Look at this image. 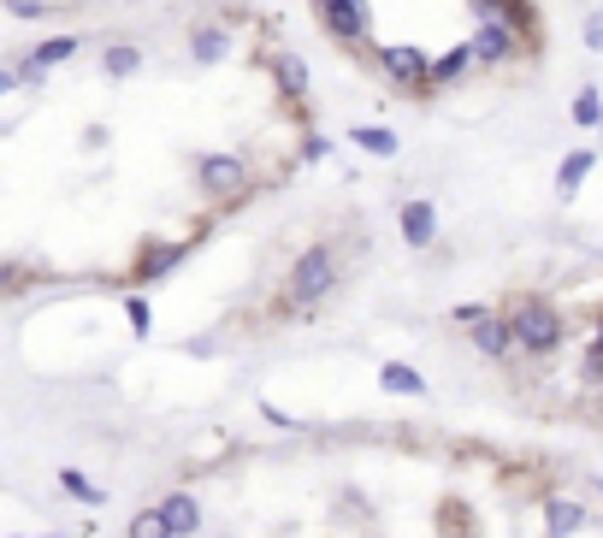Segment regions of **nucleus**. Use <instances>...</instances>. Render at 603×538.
<instances>
[{"label": "nucleus", "mask_w": 603, "mask_h": 538, "mask_svg": "<svg viewBox=\"0 0 603 538\" xmlns=\"http://www.w3.org/2000/svg\"><path fill=\"white\" fill-rule=\"evenodd\" d=\"M396 225H403L408 249H432V243H438V208H432V201H403Z\"/></svg>", "instance_id": "10"}, {"label": "nucleus", "mask_w": 603, "mask_h": 538, "mask_svg": "<svg viewBox=\"0 0 603 538\" xmlns=\"http://www.w3.org/2000/svg\"><path fill=\"white\" fill-rule=\"evenodd\" d=\"M272 83H278V95H285V101H302L308 95V60H302V54H272Z\"/></svg>", "instance_id": "13"}, {"label": "nucleus", "mask_w": 603, "mask_h": 538, "mask_svg": "<svg viewBox=\"0 0 603 538\" xmlns=\"http://www.w3.org/2000/svg\"><path fill=\"white\" fill-rule=\"evenodd\" d=\"M598 338H603V319H598Z\"/></svg>", "instance_id": "31"}, {"label": "nucleus", "mask_w": 603, "mask_h": 538, "mask_svg": "<svg viewBox=\"0 0 603 538\" xmlns=\"http://www.w3.org/2000/svg\"><path fill=\"white\" fill-rule=\"evenodd\" d=\"M467 66H479L474 60V42H455L450 54H438V60H432V83H438V90H450V83L467 78Z\"/></svg>", "instance_id": "16"}, {"label": "nucleus", "mask_w": 603, "mask_h": 538, "mask_svg": "<svg viewBox=\"0 0 603 538\" xmlns=\"http://www.w3.org/2000/svg\"><path fill=\"white\" fill-rule=\"evenodd\" d=\"M260 414H267V420H272V426H285V432H297V426H302V420H297V414H285V409H272V402H260Z\"/></svg>", "instance_id": "29"}, {"label": "nucleus", "mask_w": 603, "mask_h": 538, "mask_svg": "<svg viewBox=\"0 0 603 538\" xmlns=\"http://www.w3.org/2000/svg\"><path fill=\"white\" fill-rule=\"evenodd\" d=\"M585 48L603 54V12H592V19H585Z\"/></svg>", "instance_id": "28"}, {"label": "nucleus", "mask_w": 603, "mask_h": 538, "mask_svg": "<svg viewBox=\"0 0 603 538\" xmlns=\"http://www.w3.org/2000/svg\"><path fill=\"white\" fill-rule=\"evenodd\" d=\"M598 142H603V125H598Z\"/></svg>", "instance_id": "32"}, {"label": "nucleus", "mask_w": 603, "mask_h": 538, "mask_svg": "<svg viewBox=\"0 0 603 538\" xmlns=\"http://www.w3.org/2000/svg\"><path fill=\"white\" fill-rule=\"evenodd\" d=\"M60 491H66V498H78V503H90V508H101V503H107V491H101V486H90V479H83L78 468H60Z\"/></svg>", "instance_id": "22"}, {"label": "nucleus", "mask_w": 603, "mask_h": 538, "mask_svg": "<svg viewBox=\"0 0 603 538\" xmlns=\"http://www.w3.org/2000/svg\"><path fill=\"white\" fill-rule=\"evenodd\" d=\"M231 48H237V42H231L225 24H196V31H189V66H225Z\"/></svg>", "instance_id": "9"}, {"label": "nucleus", "mask_w": 603, "mask_h": 538, "mask_svg": "<svg viewBox=\"0 0 603 538\" xmlns=\"http://www.w3.org/2000/svg\"><path fill=\"white\" fill-rule=\"evenodd\" d=\"M184 260H189V243H142V255H137V284L172 279Z\"/></svg>", "instance_id": "8"}, {"label": "nucleus", "mask_w": 603, "mask_h": 538, "mask_svg": "<svg viewBox=\"0 0 603 538\" xmlns=\"http://www.w3.org/2000/svg\"><path fill=\"white\" fill-rule=\"evenodd\" d=\"M314 19L320 31H326L337 48H367V36H373V7L367 0H314Z\"/></svg>", "instance_id": "5"}, {"label": "nucleus", "mask_w": 603, "mask_h": 538, "mask_svg": "<svg viewBox=\"0 0 603 538\" xmlns=\"http://www.w3.org/2000/svg\"><path fill=\"white\" fill-rule=\"evenodd\" d=\"M497 19H509L526 42L538 36V12H533V0H503V7H497Z\"/></svg>", "instance_id": "23"}, {"label": "nucleus", "mask_w": 603, "mask_h": 538, "mask_svg": "<svg viewBox=\"0 0 603 538\" xmlns=\"http://www.w3.org/2000/svg\"><path fill=\"white\" fill-rule=\"evenodd\" d=\"M332 154V137H320V130H308L302 137V160H326Z\"/></svg>", "instance_id": "26"}, {"label": "nucleus", "mask_w": 603, "mask_h": 538, "mask_svg": "<svg viewBox=\"0 0 603 538\" xmlns=\"http://www.w3.org/2000/svg\"><path fill=\"white\" fill-rule=\"evenodd\" d=\"M337 290V255L326 249V243H314V249H302L297 260H290V272H285V296H278V308H290V314H308V308H320Z\"/></svg>", "instance_id": "1"}, {"label": "nucleus", "mask_w": 603, "mask_h": 538, "mask_svg": "<svg viewBox=\"0 0 603 538\" xmlns=\"http://www.w3.org/2000/svg\"><path fill=\"white\" fill-rule=\"evenodd\" d=\"M196 184L213 201H237L248 184V160L243 154H196Z\"/></svg>", "instance_id": "6"}, {"label": "nucleus", "mask_w": 603, "mask_h": 538, "mask_svg": "<svg viewBox=\"0 0 603 538\" xmlns=\"http://www.w3.org/2000/svg\"><path fill=\"white\" fill-rule=\"evenodd\" d=\"M137 71H142L137 42H107V48H101V78L107 83H125V78H137Z\"/></svg>", "instance_id": "12"}, {"label": "nucleus", "mask_w": 603, "mask_h": 538, "mask_svg": "<svg viewBox=\"0 0 603 538\" xmlns=\"http://www.w3.org/2000/svg\"><path fill=\"white\" fill-rule=\"evenodd\" d=\"M467 7H474V12H479V19H491V12H497V7H503V0H467Z\"/></svg>", "instance_id": "30"}, {"label": "nucleus", "mask_w": 603, "mask_h": 538, "mask_svg": "<svg viewBox=\"0 0 603 538\" xmlns=\"http://www.w3.org/2000/svg\"><path fill=\"white\" fill-rule=\"evenodd\" d=\"M349 142H356L361 154H379V160H391L403 149V137H396L391 125H349Z\"/></svg>", "instance_id": "17"}, {"label": "nucleus", "mask_w": 603, "mask_h": 538, "mask_svg": "<svg viewBox=\"0 0 603 538\" xmlns=\"http://www.w3.org/2000/svg\"><path fill=\"white\" fill-rule=\"evenodd\" d=\"M373 66L408 95H432L438 90L432 83V54L415 48V42H385V48H373Z\"/></svg>", "instance_id": "4"}, {"label": "nucleus", "mask_w": 603, "mask_h": 538, "mask_svg": "<svg viewBox=\"0 0 603 538\" xmlns=\"http://www.w3.org/2000/svg\"><path fill=\"white\" fill-rule=\"evenodd\" d=\"M509 326H514V343L526 349V355H556L568 338V319L556 302H544V296H514L509 302Z\"/></svg>", "instance_id": "2"}, {"label": "nucleus", "mask_w": 603, "mask_h": 538, "mask_svg": "<svg viewBox=\"0 0 603 538\" xmlns=\"http://www.w3.org/2000/svg\"><path fill=\"white\" fill-rule=\"evenodd\" d=\"M568 119H573V125H580V130H598V125H603V95L592 90V83H585V90H580V95H573V107H568Z\"/></svg>", "instance_id": "20"}, {"label": "nucleus", "mask_w": 603, "mask_h": 538, "mask_svg": "<svg viewBox=\"0 0 603 538\" xmlns=\"http://www.w3.org/2000/svg\"><path fill=\"white\" fill-rule=\"evenodd\" d=\"M379 385H385L391 397H426V373H415L408 361H385V367H379Z\"/></svg>", "instance_id": "18"}, {"label": "nucleus", "mask_w": 603, "mask_h": 538, "mask_svg": "<svg viewBox=\"0 0 603 538\" xmlns=\"http://www.w3.org/2000/svg\"><path fill=\"white\" fill-rule=\"evenodd\" d=\"M585 527V508L573 498H544V538H568Z\"/></svg>", "instance_id": "14"}, {"label": "nucleus", "mask_w": 603, "mask_h": 538, "mask_svg": "<svg viewBox=\"0 0 603 538\" xmlns=\"http://www.w3.org/2000/svg\"><path fill=\"white\" fill-rule=\"evenodd\" d=\"M78 54H83V36H48V42H36V48H31V60L54 71V66L78 60Z\"/></svg>", "instance_id": "19"}, {"label": "nucleus", "mask_w": 603, "mask_h": 538, "mask_svg": "<svg viewBox=\"0 0 603 538\" xmlns=\"http://www.w3.org/2000/svg\"><path fill=\"white\" fill-rule=\"evenodd\" d=\"M585 379H603V338H592V349H585Z\"/></svg>", "instance_id": "27"}, {"label": "nucleus", "mask_w": 603, "mask_h": 538, "mask_svg": "<svg viewBox=\"0 0 603 538\" xmlns=\"http://www.w3.org/2000/svg\"><path fill=\"white\" fill-rule=\"evenodd\" d=\"M592 166H598V149H573V154L563 160V166H556V196H563V201H573Z\"/></svg>", "instance_id": "15"}, {"label": "nucleus", "mask_w": 603, "mask_h": 538, "mask_svg": "<svg viewBox=\"0 0 603 538\" xmlns=\"http://www.w3.org/2000/svg\"><path fill=\"white\" fill-rule=\"evenodd\" d=\"M125 538H178V533L166 527V515H160V503H154V508H137V515H130Z\"/></svg>", "instance_id": "21"}, {"label": "nucleus", "mask_w": 603, "mask_h": 538, "mask_svg": "<svg viewBox=\"0 0 603 538\" xmlns=\"http://www.w3.org/2000/svg\"><path fill=\"white\" fill-rule=\"evenodd\" d=\"M125 319H130V331H137V338H149V331H154V308H149V296H125Z\"/></svg>", "instance_id": "24"}, {"label": "nucleus", "mask_w": 603, "mask_h": 538, "mask_svg": "<svg viewBox=\"0 0 603 538\" xmlns=\"http://www.w3.org/2000/svg\"><path fill=\"white\" fill-rule=\"evenodd\" d=\"M7 12H12L19 24H36V19H54L60 7H54V0H7Z\"/></svg>", "instance_id": "25"}, {"label": "nucleus", "mask_w": 603, "mask_h": 538, "mask_svg": "<svg viewBox=\"0 0 603 538\" xmlns=\"http://www.w3.org/2000/svg\"><path fill=\"white\" fill-rule=\"evenodd\" d=\"M54 538H60V533H54Z\"/></svg>", "instance_id": "33"}, {"label": "nucleus", "mask_w": 603, "mask_h": 538, "mask_svg": "<svg viewBox=\"0 0 603 538\" xmlns=\"http://www.w3.org/2000/svg\"><path fill=\"white\" fill-rule=\"evenodd\" d=\"M467 42H474V60L479 66H509V60H521V31H514V24L509 19H497V12H491V19H479L474 24V36H467Z\"/></svg>", "instance_id": "7"}, {"label": "nucleus", "mask_w": 603, "mask_h": 538, "mask_svg": "<svg viewBox=\"0 0 603 538\" xmlns=\"http://www.w3.org/2000/svg\"><path fill=\"white\" fill-rule=\"evenodd\" d=\"M160 515H166V527L178 538H196L201 533V503L196 491H172V498H160Z\"/></svg>", "instance_id": "11"}, {"label": "nucleus", "mask_w": 603, "mask_h": 538, "mask_svg": "<svg viewBox=\"0 0 603 538\" xmlns=\"http://www.w3.org/2000/svg\"><path fill=\"white\" fill-rule=\"evenodd\" d=\"M455 326L467 331V338H474V349L479 355H491V361H509L514 349V326H509V314H497V308H485V302H462V308L450 314Z\"/></svg>", "instance_id": "3"}]
</instances>
